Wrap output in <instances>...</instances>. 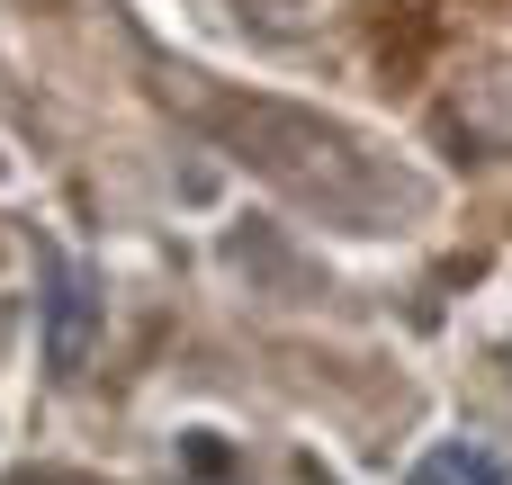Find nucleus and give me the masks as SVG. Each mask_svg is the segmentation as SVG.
Instances as JSON below:
<instances>
[{
    "label": "nucleus",
    "instance_id": "1",
    "mask_svg": "<svg viewBox=\"0 0 512 485\" xmlns=\"http://www.w3.org/2000/svg\"><path fill=\"white\" fill-rule=\"evenodd\" d=\"M90 342H99V279L81 261H54V279H45V369L81 378Z\"/></svg>",
    "mask_w": 512,
    "mask_h": 485
},
{
    "label": "nucleus",
    "instance_id": "3",
    "mask_svg": "<svg viewBox=\"0 0 512 485\" xmlns=\"http://www.w3.org/2000/svg\"><path fill=\"white\" fill-rule=\"evenodd\" d=\"M189 468H198V485H234V477H225V450H216V441H207V432H198V441H189Z\"/></svg>",
    "mask_w": 512,
    "mask_h": 485
},
{
    "label": "nucleus",
    "instance_id": "2",
    "mask_svg": "<svg viewBox=\"0 0 512 485\" xmlns=\"http://www.w3.org/2000/svg\"><path fill=\"white\" fill-rule=\"evenodd\" d=\"M405 485H512V450L486 432H459V441H432Z\"/></svg>",
    "mask_w": 512,
    "mask_h": 485
}]
</instances>
